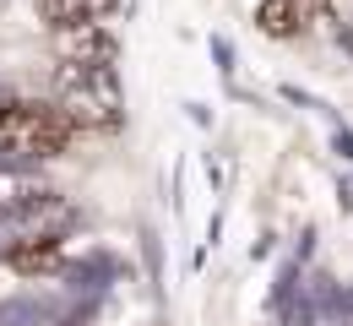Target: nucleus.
<instances>
[{
    "label": "nucleus",
    "mask_w": 353,
    "mask_h": 326,
    "mask_svg": "<svg viewBox=\"0 0 353 326\" xmlns=\"http://www.w3.org/2000/svg\"><path fill=\"white\" fill-rule=\"evenodd\" d=\"M82 136L60 103H33V98H0V152L17 163H44L71 152V141Z\"/></svg>",
    "instance_id": "obj_1"
},
{
    "label": "nucleus",
    "mask_w": 353,
    "mask_h": 326,
    "mask_svg": "<svg viewBox=\"0 0 353 326\" xmlns=\"http://www.w3.org/2000/svg\"><path fill=\"white\" fill-rule=\"evenodd\" d=\"M54 103L65 109V120L77 131H120L125 120V98L114 65H65L54 71Z\"/></svg>",
    "instance_id": "obj_2"
},
{
    "label": "nucleus",
    "mask_w": 353,
    "mask_h": 326,
    "mask_svg": "<svg viewBox=\"0 0 353 326\" xmlns=\"http://www.w3.org/2000/svg\"><path fill=\"white\" fill-rule=\"evenodd\" d=\"M49 212H60V196L49 190L44 174L17 169V163H0V218H28V223L44 229Z\"/></svg>",
    "instance_id": "obj_3"
},
{
    "label": "nucleus",
    "mask_w": 353,
    "mask_h": 326,
    "mask_svg": "<svg viewBox=\"0 0 353 326\" xmlns=\"http://www.w3.org/2000/svg\"><path fill=\"white\" fill-rule=\"evenodd\" d=\"M6 267H11V272H22V278H49V272H60V267H65V239H60L54 229L22 234V239H11V245H6Z\"/></svg>",
    "instance_id": "obj_4"
},
{
    "label": "nucleus",
    "mask_w": 353,
    "mask_h": 326,
    "mask_svg": "<svg viewBox=\"0 0 353 326\" xmlns=\"http://www.w3.org/2000/svg\"><path fill=\"white\" fill-rule=\"evenodd\" d=\"M54 49L65 65H114L120 60V39L98 22V28H65L54 33Z\"/></svg>",
    "instance_id": "obj_5"
},
{
    "label": "nucleus",
    "mask_w": 353,
    "mask_h": 326,
    "mask_svg": "<svg viewBox=\"0 0 353 326\" xmlns=\"http://www.w3.org/2000/svg\"><path fill=\"white\" fill-rule=\"evenodd\" d=\"M114 11H120V0H39V17L54 33H65V28H98Z\"/></svg>",
    "instance_id": "obj_6"
},
{
    "label": "nucleus",
    "mask_w": 353,
    "mask_h": 326,
    "mask_svg": "<svg viewBox=\"0 0 353 326\" xmlns=\"http://www.w3.org/2000/svg\"><path fill=\"white\" fill-rule=\"evenodd\" d=\"M315 6L321 0H261L256 6V28L266 39H299L310 28V17H315Z\"/></svg>",
    "instance_id": "obj_7"
},
{
    "label": "nucleus",
    "mask_w": 353,
    "mask_h": 326,
    "mask_svg": "<svg viewBox=\"0 0 353 326\" xmlns=\"http://www.w3.org/2000/svg\"><path fill=\"white\" fill-rule=\"evenodd\" d=\"M321 17L332 22V33L343 39V49H353V0H321Z\"/></svg>",
    "instance_id": "obj_8"
}]
</instances>
